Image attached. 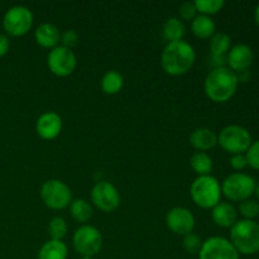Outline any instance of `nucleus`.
Instances as JSON below:
<instances>
[{
    "label": "nucleus",
    "instance_id": "nucleus-17",
    "mask_svg": "<svg viewBox=\"0 0 259 259\" xmlns=\"http://www.w3.org/2000/svg\"><path fill=\"white\" fill-rule=\"evenodd\" d=\"M212 222L220 228H232L238 222V211L230 202L220 201L211 209Z\"/></svg>",
    "mask_w": 259,
    "mask_h": 259
},
{
    "label": "nucleus",
    "instance_id": "nucleus-9",
    "mask_svg": "<svg viewBox=\"0 0 259 259\" xmlns=\"http://www.w3.org/2000/svg\"><path fill=\"white\" fill-rule=\"evenodd\" d=\"M40 199L50 209L63 210L72 202V192L61 180H48L40 187Z\"/></svg>",
    "mask_w": 259,
    "mask_h": 259
},
{
    "label": "nucleus",
    "instance_id": "nucleus-19",
    "mask_svg": "<svg viewBox=\"0 0 259 259\" xmlns=\"http://www.w3.org/2000/svg\"><path fill=\"white\" fill-rule=\"evenodd\" d=\"M191 30L199 39H210L215 34L217 25L211 17L199 14L191 20Z\"/></svg>",
    "mask_w": 259,
    "mask_h": 259
},
{
    "label": "nucleus",
    "instance_id": "nucleus-8",
    "mask_svg": "<svg viewBox=\"0 0 259 259\" xmlns=\"http://www.w3.org/2000/svg\"><path fill=\"white\" fill-rule=\"evenodd\" d=\"M72 245L80 257H95L103 248V235L93 225H81L75 230Z\"/></svg>",
    "mask_w": 259,
    "mask_h": 259
},
{
    "label": "nucleus",
    "instance_id": "nucleus-35",
    "mask_svg": "<svg viewBox=\"0 0 259 259\" xmlns=\"http://www.w3.org/2000/svg\"><path fill=\"white\" fill-rule=\"evenodd\" d=\"M254 19H255V23H257V25L259 27V4L257 5V8H255L254 10Z\"/></svg>",
    "mask_w": 259,
    "mask_h": 259
},
{
    "label": "nucleus",
    "instance_id": "nucleus-11",
    "mask_svg": "<svg viewBox=\"0 0 259 259\" xmlns=\"http://www.w3.org/2000/svg\"><path fill=\"white\" fill-rule=\"evenodd\" d=\"M91 201L103 212H113L120 205V194L110 182L100 181L91 190Z\"/></svg>",
    "mask_w": 259,
    "mask_h": 259
},
{
    "label": "nucleus",
    "instance_id": "nucleus-26",
    "mask_svg": "<svg viewBox=\"0 0 259 259\" xmlns=\"http://www.w3.org/2000/svg\"><path fill=\"white\" fill-rule=\"evenodd\" d=\"M194 3L197 13L201 15H207V17L217 14L225 7L224 0H196Z\"/></svg>",
    "mask_w": 259,
    "mask_h": 259
},
{
    "label": "nucleus",
    "instance_id": "nucleus-16",
    "mask_svg": "<svg viewBox=\"0 0 259 259\" xmlns=\"http://www.w3.org/2000/svg\"><path fill=\"white\" fill-rule=\"evenodd\" d=\"M34 39L38 46L47 50H53L60 46L61 32L52 23H42L34 30Z\"/></svg>",
    "mask_w": 259,
    "mask_h": 259
},
{
    "label": "nucleus",
    "instance_id": "nucleus-22",
    "mask_svg": "<svg viewBox=\"0 0 259 259\" xmlns=\"http://www.w3.org/2000/svg\"><path fill=\"white\" fill-rule=\"evenodd\" d=\"M70 214L72 217V219L75 222L81 223V224H85L89 220L93 218L94 210L93 206L89 201H86L85 199H76L72 200V202L70 204Z\"/></svg>",
    "mask_w": 259,
    "mask_h": 259
},
{
    "label": "nucleus",
    "instance_id": "nucleus-6",
    "mask_svg": "<svg viewBox=\"0 0 259 259\" xmlns=\"http://www.w3.org/2000/svg\"><path fill=\"white\" fill-rule=\"evenodd\" d=\"M218 144L232 156L242 154L245 153L252 144V136L244 126L232 124L223 128L218 134Z\"/></svg>",
    "mask_w": 259,
    "mask_h": 259
},
{
    "label": "nucleus",
    "instance_id": "nucleus-28",
    "mask_svg": "<svg viewBox=\"0 0 259 259\" xmlns=\"http://www.w3.org/2000/svg\"><path fill=\"white\" fill-rule=\"evenodd\" d=\"M238 210L244 219L254 220L255 218L259 217V202L250 199L244 200V201L239 202Z\"/></svg>",
    "mask_w": 259,
    "mask_h": 259
},
{
    "label": "nucleus",
    "instance_id": "nucleus-20",
    "mask_svg": "<svg viewBox=\"0 0 259 259\" xmlns=\"http://www.w3.org/2000/svg\"><path fill=\"white\" fill-rule=\"evenodd\" d=\"M38 259H67L68 248L63 240H47L38 252Z\"/></svg>",
    "mask_w": 259,
    "mask_h": 259
},
{
    "label": "nucleus",
    "instance_id": "nucleus-5",
    "mask_svg": "<svg viewBox=\"0 0 259 259\" xmlns=\"http://www.w3.org/2000/svg\"><path fill=\"white\" fill-rule=\"evenodd\" d=\"M34 15L29 8L24 5H14L5 12L3 17V28L7 35L22 37L25 35L33 27Z\"/></svg>",
    "mask_w": 259,
    "mask_h": 259
},
{
    "label": "nucleus",
    "instance_id": "nucleus-3",
    "mask_svg": "<svg viewBox=\"0 0 259 259\" xmlns=\"http://www.w3.org/2000/svg\"><path fill=\"white\" fill-rule=\"evenodd\" d=\"M230 243L238 253L253 255L259 252V224L255 220H238L230 228Z\"/></svg>",
    "mask_w": 259,
    "mask_h": 259
},
{
    "label": "nucleus",
    "instance_id": "nucleus-15",
    "mask_svg": "<svg viewBox=\"0 0 259 259\" xmlns=\"http://www.w3.org/2000/svg\"><path fill=\"white\" fill-rule=\"evenodd\" d=\"M62 131V118L55 111H46L35 123V132L39 138L45 141H53Z\"/></svg>",
    "mask_w": 259,
    "mask_h": 259
},
{
    "label": "nucleus",
    "instance_id": "nucleus-10",
    "mask_svg": "<svg viewBox=\"0 0 259 259\" xmlns=\"http://www.w3.org/2000/svg\"><path fill=\"white\" fill-rule=\"evenodd\" d=\"M47 66L53 75L58 77H67L76 70L77 58L72 50L63 46H57L48 53Z\"/></svg>",
    "mask_w": 259,
    "mask_h": 259
},
{
    "label": "nucleus",
    "instance_id": "nucleus-14",
    "mask_svg": "<svg viewBox=\"0 0 259 259\" xmlns=\"http://www.w3.org/2000/svg\"><path fill=\"white\" fill-rule=\"evenodd\" d=\"M254 60L253 50L248 45L239 43L230 47L229 52L227 53V65L228 68L234 71L235 73L244 72L252 66Z\"/></svg>",
    "mask_w": 259,
    "mask_h": 259
},
{
    "label": "nucleus",
    "instance_id": "nucleus-33",
    "mask_svg": "<svg viewBox=\"0 0 259 259\" xmlns=\"http://www.w3.org/2000/svg\"><path fill=\"white\" fill-rule=\"evenodd\" d=\"M230 166L235 171H242L245 167L248 166L247 158H245V154H233L232 158H230Z\"/></svg>",
    "mask_w": 259,
    "mask_h": 259
},
{
    "label": "nucleus",
    "instance_id": "nucleus-34",
    "mask_svg": "<svg viewBox=\"0 0 259 259\" xmlns=\"http://www.w3.org/2000/svg\"><path fill=\"white\" fill-rule=\"evenodd\" d=\"M10 48V39L7 34H0V58L4 57Z\"/></svg>",
    "mask_w": 259,
    "mask_h": 259
},
{
    "label": "nucleus",
    "instance_id": "nucleus-36",
    "mask_svg": "<svg viewBox=\"0 0 259 259\" xmlns=\"http://www.w3.org/2000/svg\"><path fill=\"white\" fill-rule=\"evenodd\" d=\"M254 194L255 196H257V199L259 200V184L255 185V190H254Z\"/></svg>",
    "mask_w": 259,
    "mask_h": 259
},
{
    "label": "nucleus",
    "instance_id": "nucleus-1",
    "mask_svg": "<svg viewBox=\"0 0 259 259\" xmlns=\"http://www.w3.org/2000/svg\"><path fill=\"white\" fill-rule=\"evenodd\" d=\"M196 61L194 47L186 40L167 43L161 55V66L169 76H182L189 72Z\"/></svg>",
    "mask_w": 259,
    "mask_h": 259
},
{
    "label": "nucleus",
    "instance_id": "nucleus-2",
    "mask_svg": "<svg viewBox=\"0 0 259 259\" xmlns=\"http://www.w3.org/2000/svg\"><path fill=\"white\" fill-rule=\"evenodd\" d=\"M238 85V75L225 66L214 68L207 73L204 82V90L210 100L222 104L229 101L235 95Z\"/></svg>",
    "mask_w": 259,
    "mask_h": 259
},
{
    "label": "nucleus",
    "instance_id": "nucleus-30",
    "mask_svg": "<svg viewBox=\"0 0 259 259\" xmlns=\"http://www.w3.org/2000/svg\"><path fill=\"white\" fill-rule=\"evenodd\" d=\"M245 158H247V163L250 168L257 169L259 171V141L252 142L249 148L245 152Z\"/></svg>",
    "mask_w": 259,
    "mask_h": 259
},
{
    "label": "nucleus",
    "instance_id": "nucleus-25",
    "mask_svg": "<svg viewBox=\"0 0 259 259\" xmlns=\"http://www.w3.org/2000/svg\"><path fill=\"white\" fill-rule=\"evenodd\" d=\"M232 46V38L224 32H215L210 38V53L211 56H227Z\"/></svg>",
    "mask_w": 259,
    "mask_h": 259
},
{
    "label": "nucleus",
    "instance_id": "nucleus-29",
    "mask_svg": "<svg viewBox=\"0 0 259 259\" xmlns=\"http://www.w3.org/2000/svg\"><path fill=\"white\" fill-rule=\"evenodd\" d=\"M202 239L195 233H190V234L185 235L184 240H182V247H184L185 252L190 253V254H199L200 249L202 247Z\"/></svg>",
    "mask_w": 259,
    "mask_h": 259
},
{
    "label": "nucleus",
    "instance_id": "nucleus-32",
    "mask_svg": "<svg viewBox=\"0 0 259 259\" xmlns=\"http://www.w3.org/2000/svg\"><path fill=\"white\" fill-rule=\"evenodd\" d=\"M61 43H62L61 46H63V47L72 50L78 43L77 32L75 29H67L63 33H61Z\"/></svg>",
    "mask_w": 259,
    "mask_h": 259
},
{
    "label": "nucleus",
    "instance_id": "nucleus-13",
    "mask_svg": "<svg viewBox=\"0 0 259 259\" xmlns=\"http://www.w3.org/2000/svg\"><path fill=\"white\" fill-rule=\"evenodd\" d=\"M166 225L174 234L185 235L194 233L196 220L191 210L186 207H174L166 215Z\"/></svg>",
    "mask_w": 259,
    "mask_h": 259
},
{
    "label": "nucleus",
    "instance_id": "nucleus-12",
    "mask_svg": "<svg viewBox=\"0 0 259 259\" xmlns=\"http://www.w3.org/2000/svg\"><path fill=\"white\" fill-rule=\"evenodd\" d=\"M199 259H239V253L235 250L229 239L211 237L202 243Z\"/></svg>",
    "mask_w": 259,
    "mask_h": 259
},
{
    "label": "nucleus",
    "instance_id": "nucleus-24",
    "mask_svg": "<svg viewBox=\"0 0 259 259\" xmlns=\"http://www.w3.org/2000/svg\"><path fill=\"white\" fill-rule=\"evenodd\" d=\"M124 77L118 71H108L101 78V90L106 95H115L123 89Z\"/></svg>",
    "mask_w": 259,
    "mask_h": 259
},
{
    "label": "nucleus",
    "instance_id": "nucleus-21",
    "mask_svg": "<svg viewBox=\"0 0 259 259\" xmlns=\"http://www.w3.org/2000/svg\"><path fill=\"white\" fill-rule=\"evenodd\" d=\"M162 33H163V38L168 43L184 40L185 34H186V27L180 18L174 17L166 20Z\"/></svg>",
    "mask_w": 259,
    "mask_h": 259
},
{
    "label": "nucleus",
    "instance_id": "nucleus-27",
    "mask_svg": "<svg viewBox=\"0 0 259 259\" xmlns=\"http://www.w3.org/2000/svg\"><path fill=\"white\" fill-rule=\"evenodd\" d=\"M67 223L63 218L55 217L48 223V233L52 240H62L67 234Z\"/></svg>",
    "mask_w": 259,
    "mask_h": 259
},
{
    "label": "nucleus",
    "instance_id": "nucleus-37",
    "mask_svg": "<svg viewBox=\"0 0 259 259\" xmlns=\"http://www.w3.org/2000/svg\"><path fill=\"white\" fill-rule=\"evenodd\" d=\"M78 259H94L93 257H80Z\"/></svg>",
    "mask_w": 259,
    "mask_h": 259
},
{
    "label": "nucleus",
    "instance_id": "nucleus-31",
    "mask_svg": "<svg viewBox=\"0 0 259 259\" xmlns=\"http://www.w3.org/2000/svg\"><path fill=\"white\" fill-rule=\"evenodd\" d=\"M197 14V10L196 7H195V3L194 2H185L180 5L179 8V15H180V19L184 22H190V20L194 19Z\"/></svg>",
    "mask_w": 259,
    "mask_h": 259
},
{
    "label": "nucleus",
    "instance_id": "nucleus-7",
    "mask_svg": "<svg viewBox=\"0 0 259 259\" xmlns=\"http://www.w3.org/2000/svg\"><path fill=\"white\" fill-rule=\"evenodd\" d=\"M255 190V181L252 176L242 172L229 175L222 184V194L228 200L242 202L250 199Z\"/></svg>",
    "mask_w": 259,
    "mask_h": 259
},
{
    "label": "nucleus",
    "instance_id": "nucleus-4",
    "mask_svg": "<svg viewBox=\"0 0 259 259\" xmlns=\"http://www.w3.org/2000/svg\"><path fill=\"white\" fill-rule=\"evenodd\" d=\"M190 195L195 204L201 209H212L222 199V185L211 175L197 176L190 187Z\"/></svg>",
    "mask_w": 259,
    "mask_h": 259
},
{
    "label": "nucleus",
    "instance_id": "nucleus-23",
    "mask_svg": "<svg viewBox=\"0 0 259 259\" xmlns=\"http://www.w3.org/2000/svg\"><path fill=\"white\" fill-rule=\"evenodd\" d=\"M190 166L197 176H207L211 174L214 162L211 157L205 152H196L190 158Z\"/></svg>",
    "mask_w": 259,
    "mask_h": 259
},
{
    "label": "nucleus",
    "instance_id": "nucleus-18",
    "mask_svg": "<svg viewBox=\"0 0 259 259\" xmlns=\"http://www.w3.org/2000/svg\"><path fill=\"white\" fill-rule=\"evenodd\" d=\"M190 143L197 152H205L218 144V134L209 128H197L190 136Z\"/></svg>",
    "mask_w": 259,
    "mask_h": 259
}]
</instances>
